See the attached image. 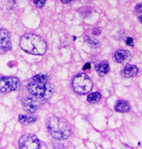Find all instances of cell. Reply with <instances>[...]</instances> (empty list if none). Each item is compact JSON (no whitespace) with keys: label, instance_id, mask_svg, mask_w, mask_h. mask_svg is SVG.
Returning a JSON list of instances; mask_svg holds the SVG:
<instances>
[{"label":"cell","instance_id":"obj_2","mask_svg":"<svg viewBox=\"0 0 142 149\" xmlns=\"http://www.w3.org/2000/svg\"><path fill=\"white\" fill-rule=\"evenodd\" d=\"M47 127L52 136L59 140H66L71 134V127L64 118L52 116L47 121Z\"/></svg>","mask_w":142,"mask_h":149},{"label":"cell","instance_id":"obj_5","mask_svg":"<svg viewBox=\"0 0 142 149\" xmlns=\"http://www.w3.org/2000/svg\"><path fill=\"white\" fill-rule=\"evenodd\" d=\"M19 147L20 149H39V141L37 136L33 134H27L19 139Z\"/></svg>","mask_w":142,"mask_h":149},{"label":"cell","instance_id":"obj_10","mask_svg":"<svg viewBox=\"0 0 142 149\" xmlns=\"http://www.w3.org/2000/svg\"><path fill=\"white\" fill-rule=\"evenodd\" d=\"M138 71V68L135 65H128L122 70L121 74L126 78L133 77L137 74Z\"/></svg>","mask_w":142,"mask_h":149},{"label":"cell","instance_id":"obj_14","mask_svg":"<svg viewBox=\"0 0 142 149\" xmlns=\"http://www.w3.org/2000/svg\"><path fill=\"white\" fill-rule=\"evenodd\" d=\"M100 97L101 95L99 93H93L88 96L87 100L89 103L95 104L99 101Z\"/></svg>","mask_w":142,"mask_h":149},{"label":"cell","instance_id":"obj_13","mask_svg":"<svg viewBox=\"0 0 142 149\" xmlns=\"http://www.w3.org/2000/svg\"><path fill=\"white\" fill-rule=\"evenodd\" d=\"M36 120L37 118L35 116H28L25 115H20L19 116V121L25 125L34 123Z\"/></svg>","mask_w":142,"mask_h":149},{"label":"cell","instance_id":"obj_17","mask_svg":"<svg viewBox=\"0 0 142 149\" xmlns=\"http://www.w3.org/2000/svg\"><path fill=\"white\" fill-rule=\"evenodd\" d=\"M46 0H33V3L37 8H42L44 6Z\"/></svg>","mask_w":142,"mask_h":149},{"label":"cell","instance_id":"obj_19","mask_svg":"<svg viewBox=\"0 0 142 149\" xmlns=\"http://www.w3.org/2000/svg\"><path fill=\"white\" fill-rule=\"evenodd\" d=\"M92 33L96 36H98L101 33V30L99 28H94L93 30Z\"/></svg>","mask_w":142,"mask_h":149},{"label":"cell","instance_id":"obj_9","mask_svg":"<svg viewBox=\"0 0 142 149\" xmlns=\"http://www.w3.org/2000/svg\"><path fill=\"white\" fill-rule=\"evenodd\" d=\"M132 57V54L127 50H118L115 54V58L116 60L122 64H126L128 63L131 60Z\"/></svg>","mask_w":142,"mask_h":149},{"label":"cell","instance_id":"obj_6","mask_svg":"<svg viewBox=\"0 0 142 149\" xmlns=\"http://www.w3.org/2000/svg\"><path fill=\"white\" fill-rule=\"evenodd\" d=\"M34 96H28L22 100V105L25 111L31 113H34L37 110L43 100H45L41 97Z\"/></svg>","mask_w":142,"mask_h":149},{"label":"cell","instance_id":"obj_4","mask_svg":"<svg viewBox=\"0 0 142 149\" xmlns=\"http://www.w3.org/2000/svg\"><path fill=\"white\" fill-rule=\"evenodd\" d=\"M72 86L74 91L79 95H86L92 89V81L85 74L76 75L72 81Z\"/></svg>","mask_w":142,"mask_h":149},{"label":"cell","instance_id":"obj_3","mask_svg":"<svg viewBox=\"0 0 142 149\" xmlns=\"http://www.w3.org/2000/svg\"><path fill=\"white\" fill-rule=\"evenodd\" d=\"M48 81H32L27 85V88L31 94L44 99H48L51 97L53 93V87Z\"/></svg>","mask_w":142,"mask_h":149},{"label":"cell","instance_id":"obj_18","mask_svg":"<svg viewBox=\"0 0 142 149\" xmlns=\"http://www.w3.org/2000/svg\"><path fill=\"white\" fill-rule=\"evenodd\" d=\"M126 44L130 46L133 47L134 46V43H133V39L131 37H128L126 41Z\"/></svg>","mask_w":142,"mask_h":149},{"label":"cell","instance_id":"obj_7","mask_svg":"<svg viewBox=\"0 0 142 149\" xmlns=\"http://www.w3.org/2000/svg\"><path fill=\"white\" fill-rule=\"evenodd\" d=\"M19 79L15 77H0V91L7 93L15 90L19 84Z\"/></svg>","mask_w":142,"mask_h":149},{"label":"cell","instance_id":"obj_15","mask_svg":"<svg viewBox=\"0 0 142 149\" xmlns=\"http://www.w3.org/2000/svg\"><path fill=\"white\" fill-rule=\"evenodd\" d=\"M84 40L86 41V42L92 48L96 49L99 47V43L98 41L94 38L89 37V36H85L84 37Z\"/></svg>","mask_w":142,"mask_h":149},{"label":"cell","instance_id":"obj_8","mask_svg":"<svg viewBox=\"0 0 142 149\" xmlns=\"http://www.w3.org/2000/svg\"><path fill=\"white\" fill-rule=\"evenodd\" d=\"M10 33L6 29L0 30V49L3 51H8L11 49L12 45L10 41Z\"/></svg>","mask_w":142,"mask_h":149},{"label":"cell","instance_id":"obj_23","mask_svg":"<svg viewBox=\"0 0 142 149\" xmlns=\"http://www.w3.org/2000/svg\"><path fill=\"white\" fill-rule=\"evenodd\" d=\"M139 21L142 24V15H141V16L139 17Z\"/></svg>","mask_w":142,"mask_h":149},{"label":"cell","instance_id":"obj_22","mask_svg":"<svg viewBox=\"0 0 142 149\" xmlns=\"http://www.w3.org/2000/svg\"><path fill=\"white\" fill-rule=\"evenodd\" d=\"M76 0H61V1H62L63 3H71V2H74V1H76Z\"/></svg>","mask_w":142,"mask_h":149},{"label":"cell","instance_id":"obj_20","mask_svg":"<svg viewBox=\"0 0 142 149\" xmlns=\"http://www.w3.org/2000/svg\"><path fill=\"white\" fill-rule=\"evenodd\" d=\"M135 10L137 13H142V2L138 4L136 6Z\"/></svg>","mask_w":142,"mask_h":149},{"label":"cell","instance_id":"obj_24","mask_svg":"<svg viewBox=\"0 0 142 149\" xmlns=\"http://www.w3.org/2000/svg\"><path fill=\"white\" fill-rule=\"evenodd\" d=\"M89 1H92V0H89Z\"/></svg>","mask_w":142,"mask_h":149},{"label":"cell","instance_id":"obj_16","mask_svg":"<svg viewBox=\"0 0 142 149\" xmlns=\"http://www.w3.org/2000/svg\"><path fill=\"white\" fill-rule=\"evenodd\" d=\"M32 81L36 82H46L49 81V78L47 75L41 74L33 76L32 78Z\"/></svg>","mask_w":142,"mask_h":149},{"label":"cell","instance_id":"obj_11","mask_svg":"<svg viewBox=\"0 0 142 149\" xmlns=\"http://www.w3.org/2000/svg\"><path fill=\"white\" fill-rule=\"evenodd\" d=\"M130 107L129 103L123 100H118L114 105V109L119 112H128L130 111Z\"/></svg>","mask_w":142,"mask_h":149},{"label":"cell","instance_id":"obj_21","mask_svg":"<svg viewBox=\"0 0 142 149\" xmlns=\"http://www.w3.org/2000/svg\"><path fill=\"white\" fill-rule=\"evenodd\" d=\"M91 68V63H86L85 66H83V70L84 71L86 70H88V69H90Z\"/></svg>","mask_w":142,"mask_h":149},{"label":"cell","instance_id":"obj_12","mask_svg":"<svg viewBox=\"0 0 142 149\" xmlns=\"http://www.w3.org/2000/svg\"><path fill=\"white\" fill-rule=\"evenodd\" d=\"M95 70L100 76H104L109 71V63L107 61L100 62L95 66Z\"/></svg>","mask_w":142,"mask_h":149},{"label":"cell","instance_id":"obj_1","mask_svg":"<svg viewBox=\"0 0 142 149\" xmlns=\"http://www.w3.org/2000/svg\"><path fill=\"white\" fill-rule=\"evenodd\" d=\"M20 46L26 52L35 55H43L47 49V44L43 38L33 33H27L21 37Z\"/></svg>","mask_w":142,"mask_h":149}]
</instances>
